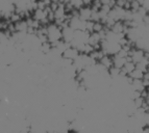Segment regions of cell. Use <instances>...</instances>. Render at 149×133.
Listing matches in <instances>:
<instances>
[{
    "instance_id": "277c9868",
    "label": "cell",
    "mask_w": 149,
    "mask_h": 133,
    "mask_svg": "<svg viewBox=\"0 0 149 133\" xmlns=\"http://www.w3.org/2000/svg\"><path fill=\"white\" fill-rule=\"evenodd\" d=\"M79 18L84 21H90L92 16V8L91 6H82L78 10Z\"/></svg>"
},
{
    "instance_id": "3957f363",
    "label": "cell",
    "mask_w": 149,
    "mask_h": 133,
    "mask_svg": "<svg viewBox=\"0 0 149 133\" xmlns=\"http://www.w3.org/2000/svg\"><path fill=\"white\" fill-rule=\"evenodd\" d=\"M75 37V30L73 28H71L70 26L63 28V39L65 42L71 43L74 39Z\"/></svg>"
},
{
    "instance_id": "5b68a950",
    "label": "cell",
    "mask_w": 149,
    "mask_h": 133,
    "mask_svg": "<svg viewBox=\"0 0 149 133\" xmlns=\"http://www.w3.org/2000/svg\"><path fill=\"white\" fill-rule=\"evenodd\" d=\"M93 1L94 0H82V4L84 6H92Z\"/></svg>"
},
{
    "instance_id": "7a4b0ae2",
    "label": "cell",
    "mask_w": 149,
    "mask_h": 133,
    "mask_svg": "<svg viewBox=\"0 0 149 133\" xmlns=\"http://www.w3.org/2000/svg\"><path fill=\"white\" fill-rule=\"evenodd\" d=\"M80 54H81V53L79 52V50H77L76 48L70 46L69 48H67V49L62 53V58L70 59V60L74 62L75 59H77L80 56Z\"/></svg>"
},
{
    "instance_id": "6da1fadb",
    "label": "cell",
    "mask_w": 149,
    "mask_h": 133,
    "mask_svg": "<svg viewBox=\"0 0 149 133\" xmlns=\"http://www.w3.org/2000/svg\"><path fill=\"white\" fill-rule=\"evenodd\" d=\"M46 35L47 41L54 47L55 45L63 39V28L56 23L52 22L46 26Z\"/></svg>"
}]
</instances>
